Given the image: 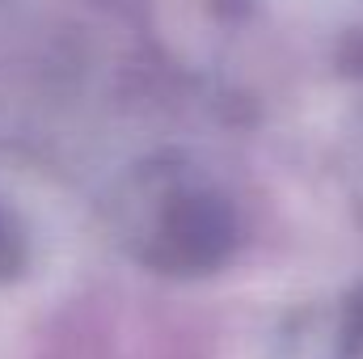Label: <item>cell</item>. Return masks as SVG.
<instances>
[{
  "label": "cell",
  "mask_w": 363,
  "mask_h": 359,
  "mask_svg": "<svg viewBox=\"0 0 363 359\" xmlns=\"http://www.w3.org/2000/svg\"><path fill=\"white\" fill-rule=\"evenodd\" d=\"M21 267H26V241L17 233L13 216L0 207V279H13Z\"/></svg>",
  "instance_id": "obj_1"
}]
</instances>
